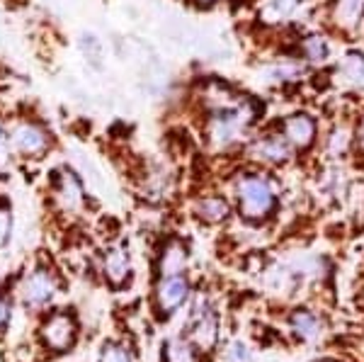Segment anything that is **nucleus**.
<instances>
[{"label":"nucleus","mask_w":364,"mask_h":362,"mask_svg":"<svg viewBox=\"0 0 364 362\" xmlns=\"http://www.w3.org/2000/svg\"><path fill=\"white\" fill-rule=\"evenodd\" d=\"M236 197L240 214L250 221L272 217L274 209H277V195H274L272 183L262 175H240L236 183Z\"/></svg>","instance_id":"obj_1"},{"label":"nucleus","mask_w":364,"mask_h":362,"mask_svg":"<svg viewBox=\"0 0 364 362\" xmlns=\"http://www.w3.org/2000/svg\"><path fill=\"white\" fill-rule=\"evenodd\" d=\"M190 338L195 346L202 350H211L219 341V324H216V314L204 297H197L195 307L190 314Z\"/></svg>","instance_id":"obj_2"},{"label":"nucleus","mask_w":364,"mask_h":362,"mask_svg":"<svg viewBox=\"0 0 364 362\" xmlns=\"http://www.w3.org/2000/svg\"><path fill=\"white\" fill-rule=\"evenodd\" d=\"M250 159L265 163V166H284L294 156V146L284 139V134H265V137L252 139L248 146Z\"/></svg>","instance_id":"obj_3"},{"label":"nucleus","mask_w":364,"mask_h":362,"mask_svg":"<svg viewBox=\"0 0 364 362\" xmlns=\"http://www.w3.org/2000/svg\"><path fill=\"white\" fill-rule=\"evenodd\" d=\"M282 134H284V139L294 146L296 151H306L316 144L318 122L309 112H294V115L284 117V122H282Z\"/></svg>","instance_id":"obj_4"},{"label":"nucleus","mask_w":364,"mask_h":362,"mask_svg":"<svg viewBox=\"0 0 364 362\" xmlns=\"http://www.w3.org/2000/svg\"><path fill=\"white\" fill-rule=\"evenodd\" d=\"M75 321L73 316H68V314L58 312V314H51L49 321L42 326V338L44 343L49 346L51 350H56V353H63V350L73 348L75 343Z\"/></svg>","instance_id":"obj_5"},{"label":"nucleus","mask_w":364,"mask_h":362,"mask_svg":"<svg viewBox=\"0 0 364 362\" xmlns=\"http://www.w3.org/2000/svg\"><path fill=\"white\" fill-rule=\"evenodd\" d=\"M20 292H22V299H25L27 307H44L54 299L56 282L46 270H37L22 282Z\"/></svg>","instance_id":"obj_6"},{"label":"nucleus","mask_w":364,"mask_h":362,"mask_svg":"<svg viewBox=\"0 0 364 362\" xmlns=\"http://www.w3.org/2000/svg\"><path fill=\"white\" fill-rule=\"evenodd\" d=\"M187 294H190V284H187V280L182 275H166L156 287L158 307H161L163 312H168V314L185 304Z\"/></svg>","instance_id":"obj_7"},{"label":"nucleus","mask_w":364,"mask_h":362,"mask_svg":"<svg viewBox=\"0 0 364 362\" xmlns=\"http://www.w3.org/2000/svg\"><path fill=\"white\" fill-rule=\"evenodd\" d=\"M331 20L338 32H357L364 20V0H333Z\"/></svg>","instance_id":"obj_8"},{"label":"nucleus","mask_w":364,"mask_h":362,"mask_svg":"<svg viewBox=\"0 0 364 362\" xmlns=\"http://www.w3.org/2000/svg\"><path fill=\"white\" fill-rule=\"evenodd\" d=\"M336 75L343 85L352 87V90L364 92V54L360 49H350L348 54L340 58Z\"/></svg>","instance_id":"obj_9"},{"label":"nucleus","mask_w":364,"mask_h":362,"mask_svg":"<svg viewBox=\"0 0 364 362\" xmlns=\"http://www.w3.org/2000/svg\"><path fill=\"white\" fill-rule=\"evenodd\" d=\"M304 75V61H277V63H267V66L260 68V83L262 85H287L294 83Z\"/></svg>","instance_id":"obj_10"},{"label":"nucleus","mask_w":364,"mask_h":362,"mask_svg":"<svg viewBox=\"0 0 364 362\" xmlns=\"http://www.w3.org/2000/svg\"><path fill=\"white\" fill-rule=\"evenodd\" d=\"M13 149L25 156L42 154L46 149V134L39 129V127L22 124L20 129H15V134H13Z\"/></svg>","instance_id":"obj_11"},{"label":"nucleus","mask_w":364,"mask_h":362,"mask_svg":"<svg viewBox=\"0 0 364 362\" xmlns=\"http://www.w3.org/2000/svg\"><path fill=\"white\" fill-rule=\"evenodd\" d=\"M289 324H291V331H294L301 341L314 343V341H318V338L323 336L321 319L316 316L314 312H309V309H296V312L291 314Z\"/></svg>","instance_id":"obj_12"},{"label":"nucleus","mask_w":364,"mask_h":362,"mask_svg":"<svg viewBox=\"0 0 364 362\" xmlns=\"http://www.w3.org/2000/svg\"><path fill=\"white\" fill-rule=\"evenodd\" d=\"M299 56L304 58V63H311V66H323L331 58V44L323 34H309V37L301 39L299 44Z\"/></svg>","instance_id":"obj_13"},{"label":"nucleus","mask_w":364,"mask_h":362,"mask_svg":"<svg viewBox=\"0 0 364 362\" xmlns=\"http://www.w3.org/2000/svg\"><path fill=\"white\" fill-rule=\"evenodd\" d=\"M129 272H132V262H129V255L122 248H112L105 253V277L114 284V287H122V284L129 280Z\"/></svg>","instance_id":"obj_14"},{"label":"nucleus","mask_w":364,"mask_h":362,"mask_svg":"<svg viewBox=\"0 0 364 362\" xmlns=\"http://www.w3.org/2000/svg\"><path fill=\"white\" fill-rule=\"evenodd\" d=\"M56 197L61 202L63 209H78L83 204V188H80L78 178L73 173H61L58 178V185H56Z\"/></svg>","instance_id":"obj_15"},{"label":"nucleus","mask_w":364,"mask_h":362,"mask_svg":"<svg viewBox=\"0 0 364 362\" xmlns=\"http://www.w3.org/2000/svg\"><path fill=\"white\" fill-rule=\"evenodd\" d=\"M195 212H197V217L202 221H207V224H221V221L228 219L231 207H228V202L224 200V197L209 195V197H202V200L197 202Z\"/></svg>","instance_id":"obj_16"},{"label":"nucleus","mask_w":364,"mask_h":362,"mask_svg":"<svg viewBox=\"0 0 364 362\" xmlns=\"http://www.w3.org/2000/svg\"><path fill=\"white\" fill-rule=\"evenodd\" d=\"M299 3H301V0H267L260 10V20L269 22V25L287 22L299 10Z\"/></svg>","instance_id":"obj_17"},{"label":"nucleus","mask_w":364,"mask_h":362,"mask_svg":"<svg viewBox=\"0 0 364 362\" xmlns=\"http://www.w3.org/2000/svg\"><path fill=\"white\" fill-rule=\"evenodd\" d=\"M187 262V248L178 241H170L166 250H163V260H161V275H180L185 270Z\"/></svg>","instance_id":"obj_18"},{"label":"nucleus","mask_w":364,"mask_h":362,"mask_svg":"<svg viewBox=\"0 0 364 362\" xmlns=\"http://www.w3.org/2000/svg\"><path fill=\"white\" fill-rule=\"evenodd\" d=\"M352 142H355V132L345 124H338V127H333L331 134H328L326 151L333 156V159H343V156H348V151L352 149Z\"/></svg>","instance_id":"obj_19"},{"label":"nucleus","mask_w":364,"mask_h":362,"mask_svg":"<svg viewBox=\"0 0 364 362\" xmlns=\"http://www.w3.org/2000/svg\"><path fill=\"white\" fill-rule=\"evenodd\" d=\"M168 362H197V353L190 341H170L166 348Z\"/></svg>","instance_id":"obj_20"},{"label":"nucleus","mask_w":364,"mask_h":362,"mask_svg":"<svg viewBox=\"0 0 364 362\" xmlns=\"http://www.w3.org/2000/svg\"><path fill=\"white\" fill-rule=\"evenodd\" d=\"M100 362H132V353L122 343H107L100 353Z\"/></svg>","instance_id":"obj_21"},{"label":"nucleus","mask_w":364,"mask_h":362,"mask_svg":"<svg viewBox=\"0 0 364 362\" xmlns=\"http://www.w3.org/2000/svg\"><path fill=\"white\" fill-rule=\"evenodd\" d=\"M10 231H13V214H10L8 207H3V204H0V248L8 243Z\"/></svg>","instance_id":"obj_22"},{"label":"nucleus","mask_w":364,"mask_h":362,"mask_svg":"<svg viewBox=\"0 0 364 362\" xmlns=\"http://www.w3.org/2000/svg\"><path fill=\"white\" fill-rule=\"evenodd\" d=\"M228 362H250V350L243 346V343H233L226 353Z\"/></svg>","instance_id":"obj_23"},{"label":"nucleus","mask_w":364,"mask_h":362,"mask_svg":"<svg viewBox=\"0 0 364 362\" xmlns=\"http://www.w3.org/2000/svg\"><path fill=\"white\" fill-rule=\"evenodd\" d=\"M355 142H357V149L364 151V115L362 119L357 122V129H355Z\"/></svg>","instance_id":"obj_24"},{"label":"nucleus","mask_w":364,"mask_h":362,"mask_svg":"<svg viewBox=\"0 0 364 362\" xmlns=\"http://www.w3.org/2000/svg\"><path fill=\"white\" fill-rule=\"evenodd\" d=\"M8 319H10V309L5 302H0V329H3L5 324H8Z\"/></svg>","instance_id":"obj_25"},{"label":"nucleus","mask_w":364,"mask_h":362,"mask_svg":"<svg viewBox=\"0 0 364 362\" xmlns=\"http://www.w3.org/2000/svg\"><path fill=\"white\" fill-rule=\"evenodd\" d=\"M192 3H195L197 8H214L219 0H192Z\"/></svg>","instance_id":"obj_26"},{"label":"nucleus","mask_w":364,"mask_h":362,"mask_svg":"<svg viewBox=\"0 0 364 362\" xmlns=\"http://www.w3.org/2000/svg\"><path fill=\"white\" fill-rule=\"evenodd\" d=\"M3 156H5V134L0 129V163H3Z\"/></svg>","instance_id":"obj_27"},{"label":"nucleus","mask_w":364,"mask_h":362,"mask_svg":"<svg viewBox=\"0 0 364 362\" xmlns=\"http://www.w3.org/2000/svg\"><path fill=\"white\" fill-rule=\"evenodd\" d=\"M318 362H338V360H318Z\"/></svg>","instance_id":"obj_28"}]
</instances>
